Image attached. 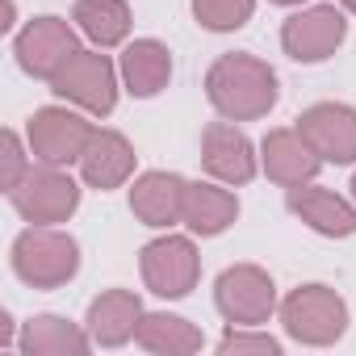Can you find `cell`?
I'll return each instance as SVG.
<instances>
[{
  "instance_id": "obj_15",
  "label": "cell",
  "mask_w": 356,
  "mask_h": 356,
  "mask_svg": "<svg viewBox=\"0 0 356 356\" xmlns=\"http://www.w3.org/2000/svg\"><path fill=\"white\" fill-rule=\"evenodd\" d=\"M318 168H323V159L298 126H277L260 138V172L273 185H281V189L310 185L318 176Z\"/></svg>"
},
{
  "instance_id": "obj_26",
  "label": "cell",
  "mask_w": 356,
  "mask_h": 356,
  "mask_svg": "<svg viewBox=\"0 0 356 356\" xmlns=\"http://www.w3.org/2000/svg\"><path fill=\"white\" fill-rule=\"evenodd\" d=\"M0 343H5V348H17V335H13V314H9V310L0 314Z\"/></svg>"
},
{
  "instance_id": "obj_8",
  "label": "cell",
  "mask_w": 356,
  "mask_h": 356,
  "mask_svg": "<svg viewBox=\"0 0 356 356\" xmlns=\"http://www.w3.org/2000/svg\"><path fill=\"white\" fill-rule=\"evenodd\" d=\"M281 306L277 281L260 264H231L214 281V310L231 327H264Z\"/></svg>"
},
{
  "instance_id": "obj_3",
  "label": "cell",
  "mask_w": 356,
  "mask_h": 356,
  "mask_svg": "<svg viewBox=\"0 0 356 356\" xmlns=\"http://www.w3.org/2000/svg\"><path fill=\"white\" fill-rule=\"evenodd\" d=\"M277 318L285 327V335L293 343H306V348H331L343 339L352 314H348V302L323 285V281H310V285H298L281 298L277 306Z\"/></svg>"
},
{
  "instance_id": "obj_25",
  "label": "cell",
  "mask_w": 356,
  "mask_h": 356,
  "mask_svg": "<svg viewBox=\"0 0 356 356\" xmlns=\"http://www.w3.org/2000/svg\"><path fill=\"white\" fill-rule=\"evenodd\" d=\"M0 143H5V155H0V159H5V168H0V189L9 193L22 176L34 168V151H30L26 134H17V130H5V138H0Z\"/></svg>"
},
{
  "instance_id": "obj_4",
  "label": "cell",
  "mask_w": 356,
  "mask_h": 356,
  "mask_svg": "<svg viewBox=\"0 0 356 356\" xmlns=\"http://www.w3.org/2000/svg\"><path fill=\"white\" fill-rule=\"evenodd\" d=\"M51 92L76 109H84L88 118H109L118 109L122 88V72L118 63L101 51V47H80L55 76H51Z\"/></svg>"
},
{
  "instance_id": "obj_28",
  "label": "cell",
  "mask_w": 356,
  "mask_h": 356,
  "mask_svg": "<svg viewBox=\"0 0 356 356\" xmlns=\"http://www.w3.org/2000/svg\"><path fill=\"white\" fill-rule=\"evenodd\" d=\"M268 5H281V9H302V5H310V0H268Z\"/></svg>"
},
{
  "instance_id": "obj_29",
  "label": "cell",
  "mask_w": 356,
  "mask_h": 356,
  "mask_svg": "<svg viewBox=\"0 0 356 356\" xmlns=\"http://www.w3.org/2000/svg\"><path fill=\"white\" fill-rule=\"evenodd\" d=\"M335 5H339L343 13H356V0H335Z\"/></svg>"
},
{
  "instance_id": "obj_14",
  "label": "cell",
  "mask_w": 356,
  "mask_h": 356,
  "mask_svg": "<svg viewBox=\"0 0 356 356\" xmlns=\"http://www.w3.org/2000/svg\"><path fill=\"white\" fill-rule=\"evenodd\" d=\"M285 206H289V214L302 227H310L323 239L356 235V202L335 193V189H327V185H314V181L310 185H293V189H285Z\"/></svg>"
},
{
  "instance_id": "obj_20",
  "label": "cell",
  "mask_w": 356,
  "mask_h": 356,
  "mask_svg": "<svg viewBox=\"0 0 356 356\" xmlns=\"http://www.w3.org/2000/svg\"><path fill=\"white\" fill-rule=\"evenodd\" d=\"M88 348H97L88 327L63 314H34L22 323V335H17L22 356H84Z\"/></svg>"
},
{
  "instance_id": "obj_7",
  "label": "cell",
  "mask_w": 356,
  "mask_h": 356,
  "mask_svg": "<svg viewBox=\"0 0 356 356\" xmlns=\"http://www.w3.org/2000/svg\"><path fill=\"white\" fill-rule=\"evenodd\" d=\"M197 235H172L163 231L159 239H151L143 252H138V273H143V285L155 293V298H189L202 281V252L193 243Z\"/></svg>"
},
{
  "instance_id": "obj_6",
  "label": "cell",
  "mask_w": 356,
  "mask_h": 356,
  "mask_svg": "<svg viewBox=\"0 0 356 356\" xmlns=\"http://www.w3.org/2000/svg\"><path fill=\"white\" fill-rule=\"evenodd\" d=\"M92 122L84 109L59 101V105H42L26 118V143L34 151V163H51V168H72L80 163L88 138H92Z\"/></svg>"
},
{
  "instance_id": "obj_10",
  "label": "cell",
  "mask_w": 356,
  "mask_h": 356,
  "mask_svg": "<svg viewBox=\"0 0 356 356\" xmlns=\"http://www.w3.org/2000/svg\"><path fill=\"white\" fill-rule=\"evenodd\" d=\"M348 38V13L339 5H302L281 26V51L293 63H323Z\"/></svg>"
},
{
  "instance_id": "obj_5",
  "label": "cell",
  "mask_w": 356,
  "mask_h": 356,
  "mask_svg": "<svg viewBox=\"0 0 356 356\" xmlns=\"http://www.w3.org/2000/svg\"><path fill=\"white\" fill-rule=\"evenodd\" d=\"M5 197H9V206H13V214L22 222H30V227H59V222H67L80 210L84 181H76L67 168L34 163Z\"/></svg>"
},
{
  "instance_id": "obj_21",
  "label": "cell",
  "mask_w": 356,
  "mask_h": 356,
  "mask_svg": "<svg viewBox=\"0 0 356 356\" xmlns=\"http://www.w3.org/2000/svg\"><path fill=\"white\" fill-rule=\"evenodd\" d=\"M134 343L151 356H193L202 352L206 335L197 323H189L185 314H168V310H147L138 331H134Z\"/></svg>"
},
{
  "instance_id": "obj_17",
  "label": "cell",
  "mask_w": 356,
  "mask_h": 356,
  "mask_svg": "<svg viewBox=\"0 0 356 356\" xmlns=\"http://www.w3.org/2000/svg\"><path fill=\"white\" fill-rule=\"evenodd\" d=\"M239 218V197L231 193V185L222 181H189L185 185V210H181V227L197 239H214L227 235Z\"/></svg>"
},
{
  "instance_id": "obj_2",
  "label": "cell",
  "mask_w": 356,
  "mask_h": 356,
  "mask_svg": "<svg viewBox=\"0 0 356 356\" xmlns=\"http://www.w3.org/2000/svg\"><path fill=\"white\" fill-rule=\"evenodd\" d=\"M9 268L30 289H63L80 273V243L63 227H30L9 248Z\"/></svg>"
},
{
  "instance_id": "obj_9",
  "label": "cell",
  "mask_w": 356,
  "mask_h": 356,
  "mask_svg": "<svg viewBox=\"0 0 356 356\" xmlns=\"http://www.w3.org/2000/svg\"><path fill=\"white\" fill-rule=\"evenodd\" d=\"M80 51V30L76 22L67 17H55V13H42V17H30L17 34H13V59L17 67L30 76V80H47Z\"/></svg>"
},
{
  "instance_id": "obj_16",
  "label": "cell",
  "mask_w": 356,
  "mask_h": 356,
  "mask_svg": "<svg viewBox=\"0 0 356 356\" xmlns=\"http://www.w3.org/2000/svg\"><path fill=\"white\" fill-rule=\"evenodd\" d=\"M185 176L176 172H138L130 181V214L151 227V231H172L181 227L185 210Z\"/></svg>"
},
{
  "instance_id": "obj_1",
  "label": "cell",
  "mask_w": 356,
  "mask_h": 356,
  "mask_svg": "<svg viewBox=\"0 0 356 356\" xmlns=\"http://www.w3.org/2000/svg\"><path fill=\"white\" fill-rule=\"evenodd\" d=\"M206 101L214 105L218 118L260 122L281 101V80H277L268 59L248 55V51H231V55H218L210 63V72H206Z\"/></svg>"
},
{
  "instance_id": "obj_27",
  "label": "cell",
  "mask_w": 356,
  "mask_h": 356,
  "mask_svg": "<svg viewBox=\"0 0 356 356\" xmlns=\"http://www.w3.org/2000/svg\"><path fill=\"white\" fill-rule=\"evenodd\" d=\"M5 34H17V0H5Z\"/></svg>"
},
{
  "instance_id": "obj_22",
  "label": "cell",
  "mask_w": 356,
  "mask_h": 356,
  "mask_svg": "<svg viewBox=\"0 0 356 356\" xmlns=\"http://www.w3.org/2000/svg\"><path fill=\"white\" fill-rule=\"evenodd\" d=\"M72 22H76L80 38H88L101 51L126 47L130 30H134V13H130L126 0H76Z\"/></svg>"
},
{
  "instance_id": "obj_24",
  "label": "cell",
  "mask_w": 356,
  "mask_h": 356,
  "mask_svg": "<svg viewBox=\"0 0 356 356\" xmlns=\"http://www.w3.org/2000/svg\"><path fill=\"white\" fill-rule=\"evenodd\" d=\"M218 352L222 356H243V352H260V356H281V339L277 335H268L264 327H231L227 323V331H222V339H218Z\"/></svg>"
},
{
  "instance_id": "obj_23",
  "label": "cell",
  "mask_w": 356,
  "mask_h": 356,
  "mask_svg": "<svg viewBox=\"0 0 356 356\" xmlns=\"http://www.w3.org/2000/svg\"><path fill=\"white\" fill-rule=\"evenodd\" d=\"M193 22L210 34H235L256 17V0H189Z\"/></svg>"
},
{
  "instance_id": "obj_13",
  "label": "cell",
  "mask_w": 356,
  "mask_h": 356,
  "mask_svg": "<svg viewBox=\"0 0 356 356\" xmlns=\"http://www.w3.org/2000/svg\"><path fill=\"white\" fill-rule=\"evenodd\" d=\"M76 168H80V181H84V189L113 193V189H126V185L134 181L138 155H134V143H130L122 130L97 126Z\"/></svg>"
},
{
  "instance_id": "obj_18",
  "label": "cell",
  "mask_w": 356,
  "mask_h": 356,
  "mask_svg": "<svg viewBox=\"0 0 356 356\" xmlns=\"http://www.w3.org/2000/svg\"><path fill=\"white\" fill-rule=\"evenodd\" d=\"M118 72H122V88L134 101H151L172 80V51L159 38H130L118 55Z\"/></svg>"
},
{
  "instance_id": "obj_11",
  "label": "cell",
  "mask_w": 356,
  "mask_h": 356,
  "mask_svg": "<svg viewBox=\"0 0 356 356\" xmlns=\"http://www.w3.org/2000/svg\"><path fill=\"white\" fill-rule=\"evenodd\" d=\"M202 168L214 181H222L231 189H243L260 176V147L248 138L243 122L218 118L202 130Z\"/></svg>"
},
{
  "instance_id": "obj_12",
  "label": "cell",
  "mask_w": 356,
  "mask_h": 356,
  "mask_svg": "<svg viewBox=\"0 0 356 356\" xmlns=\"http://www.w3.org/2000/svg\"><path fill=\"white\" fill-rule=\"evenodd\" d=\"M293 126L306 134V143L318 151L323 163H335V168L356 163V105L318 101V105L302 109Z\"/></svg>"
},
{
  "instance_id": "obj_30",
  "label": "cell",
  "mask_w": 356,
  "mask_h": 356,
  "mask_svg": "<svg viewBox=\"0 0 356 356\" xmlns=\"http://www.w3.org/2000/svg\"><path fill=\"white\" fill-rule=\"evenodd\" d=\"M348 189H352V202H356V172H352V185H348Z\"/></svg>"
},
{
  "instance_id": "obj_19",
  "label": "cell",
  "mask_w": 356,
  "mask_h": 356,
  "mask_svg": "<svg viewBox=\"0 0 356 356\" xmlns=\"http://www.w3.org/2000/svg\"><path fill=\"white\" fill-rule=\"evenodd\" d=\"M143 298L134 289H105L88 302V314H84V327L92 335L97 348H122L134 339L138 323H143Z\"/></svg>"
}]
</instances>
